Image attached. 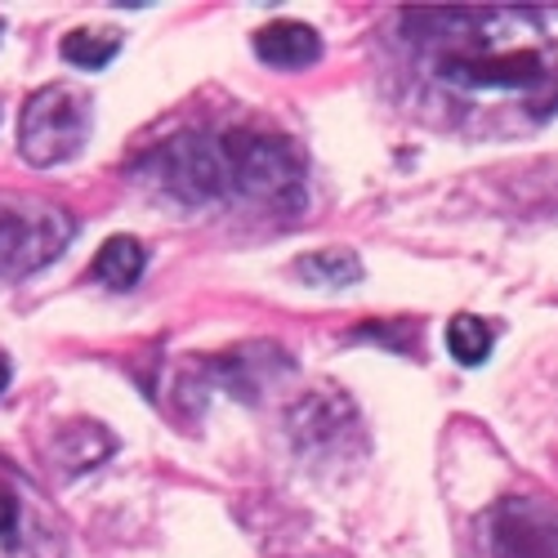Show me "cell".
Here are the masks:
<instances>
[{
	"label": "cell",
	"mask_w": 558,
	"mask_h": 558,
	"mask_svg": "<svg viewBox=\"0 0 558 558\" xmlns=\"http://www.w3.org/2000/svg\"><path fill=\"white\" fill-rule=\"evenodd\" d=\"M411 59L456 99L558 108V5H470L402 14Z\"/></svg>",
	"instance_id": "6da1fadb"
},
{
	"label": "cell",
	"mask_w": 558,
	"mask_h": 558,
	"mask_svg": "<svg viewBox=\"0 0 558 558\" xmlns=\"http://www.w3.org/2000/svg\"><path fill=\"white\" fill-rule=\"evenodd\" d=\"M89 130H95V108L81 89L54 81L36 89V95L23 104V117H19V153L27 166L36 170H50V166H63L72 161Z\"/></svg>",
	"instance_id": "7a4b0ae2"
},
{
	"label": "cell",
	"mask_w": 558,
	"mask_h": 558,
	"mask_svg": "<svg viewBox=\"0 0 558 558\" xmlns=\"http://www.w3.org/2000/svg\"><path fill=\"white\" fill-rule=\"evenodd\" d=\"M228 193L251 197L259 206H304V161L277 134H223Z\"/></svg>",
	"instance_id": "3957f363"
},
{
	"label": "cell",
	"mask_w": 558,
	"mask_h": 558,
	"mask_svg": "<svg viewBox=\"0 0 558 558\" xmlns=\"http://www.w3.org/2000/svg\"><path fill=\"white\" fill-rule=\"evenodd\" d=\"M148 174L161 193H170L183 206H206L228 193V157L223 138L210 134H183L170 138L166 148H157L148 161Z\"/></svg>",
	"instance_id": "277c9868"
},
{
	"label": "cell",
	"mask_w": 558,
	"mask_h": 558,
	"mask_svg": "<svg viewBox=\"0 0 558 558\" xmlns=\"http://www.w3.org/2000/svg\"><path fill=\"white\" fill-rule=\"evenodd\" d=\"M76 219L59 206L0 210V282H14L45 264H54L72 242Z\"/></svg>",
	"instance_id": "5b68a950"
},
{
	"label": "cell",
	"mask_w": 558,
	"mask_h": 558,
	"mask_svg": "<svg viewBox=\"0 0 558 558\" xmlns=\"http://www.w3.org/2000/svg\"><path fill=\"white\" fill-rule=\"evenodd\" d=\"M492 558H558V505L545 496H505L483 523Z\"/></svg>",
	"instance_id": "8992f818"
},
{
	"label": "cell",
	"mask_w": 558,
	"mask_h": 558,
	"mask_svg": "<svg viewBox=\"0 0 558 558\" xmlns=\"http://www.w3.org/2000/svg\"><path fill=\"white\" fill-rule=\"evenodd\" d=\"M255 54L268 63V68H308L322 59V36L308 27V23H268L255 32Z\"/></svg>",
	"instance_id": "52a82bcc"
},
{
	"label": "cell",
	"mask_w": 558,
	"mask_h": 558,
	"mask_svg": "<svg viewBox=\"0 0 558 558\" xmlns=\"http://www.w3.org/2000/svg\"><path fill=\"white\" fill-rule=\"evenodd\" d=\"M144 264H148V251L134 238H108L95 255V277L112 291H130L144 277Z\"/></svg>",
	"instance_id": "ba28073f"
},
{
	"label": "cell",
	"mask_w": 558,
	"mask_h": 558,
	"mask_svg": "<svg viewBox=\"0 0 558 558\" xmlns=\"http://www.w3.org/2000/svg\"><path fill=\"white\" fill-rule=\"evenodd\" d=\"M308 287H353L362 277V259L353 251H313L295 264Z\"/></svg>",
	"instance_id": "9c48e42d"
},
{
	"label": "cell",
	"mask_w": 558,
	"mask_h": 558,
	"mask_svg": "<svg viewBox=\"0 0 558 558\" xmlns=\"http://www.w3.org/2000/svg\"><path fill=\"white\" fill-rule=\"evenodd\" d=\"M59 50H63V59H68L72 68L99 72V68H108V63L121 54V36H104V32H95V27H76V32L63 36Z\"/></svg>",
	"instance_id": "30bf717a"
},
{
	"label": "cell",
	"mask_w": 558,
	"mask_h": 558,
	"mask_svg": "<svg viewBox=\"0 0 558 558\" xmlns=\"http://www.w3.org/2000/svg\"><path fill=\"white\" fill-rule=\"evenodd\" d=\"M447 349H451V357L460 366H478L492 353V327L483 317L460 313V317H451V327H447Z\"/></svg>",
	"instance_id": "8fae6325"
},
{
	"label": "cell",
	"mask_w": 558,
	"mask_h": 558,
	"mask_svg": "<svg viewBox=\"0 0 558 558\" xmlns=\"http://www.w3.org/2000/svg\"><path fill=\"white\" fill-rule=\"evenodd\" d=\"M14 527H19V496L5 478H0V536H10Z\"/></svg>",
	"instance_id": "7c38bea8"
},
{
	"label": "cell",
	"mask_w": 558,
	"mask_h": 558,
	"mask_svg": "<svg viewBox=\"0 0 558 558\" xmlns=\"http://www.w3.org/2000/svg\"><path fill=\"white\" fill-rule=\"evenodd\" d=\"M5 385H10V362H5V353H0V393H5Z\"/></svg>",
	"instance_id": "4fadbf2b"
},
{
	"label": "cell",
	"mask_w": 558,
	"mask_h": 558,
	"mask_svg": "<svg viewBox=\"0 0 558 558\" xmlns=\"http://www.w3.org/2000/svg\"><path fill=\"white\" fill-rule=\"evenodd\" d=\"M0 32H5V27H0Z\"/></svg>",
	"instance_id": "5bb4252c"
}]
</instances>
